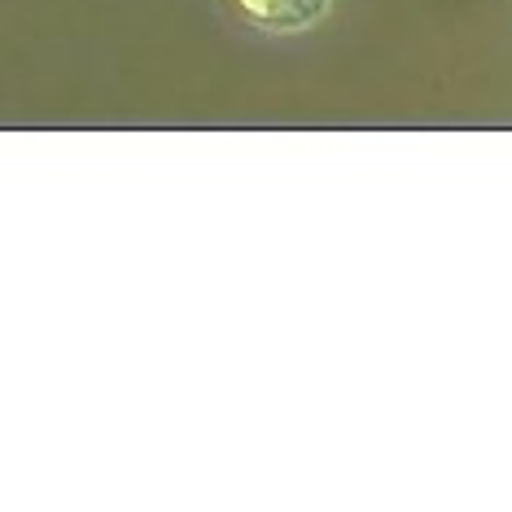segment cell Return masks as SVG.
Segmentation results:
<instances>
[{"mask_svg":"<svg viewBox=\"0 0 512 512\" xmlns=\"http://www.w3.org/2000/svg\"><path fill=\"white\" fill-rule=\"evenodd\" d=\"M232 5L263 31H302L329 9V0H232Z\"/></svg>","mask_w":512,"mask_h":512,"instance_id":"6da1fadb","label":"cell"}]
</instances>
